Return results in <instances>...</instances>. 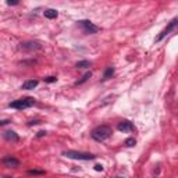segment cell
Instances as JSON below:
<instances>
[{
  "instance_id": "1",
  "label": "cell",
  "mask_w": 178,
  "mask_h": 178,
  "mask_svg": "<svg viewBox=\"0 0 178 178\" xmlns=\"http://www.w3.org/2000/svg\"><path fill=\"white\" fill-rule=\"evenodd\" d=\"M92 138L98 142H103L106 141L110 135H111V128L107 127V125H100V127H96L92 131Z\"/></svg>"
},
{
  "instance_id": "2",
  "label": "cell",
  "mask_w": 178,
  "mask_h": 178,
  "mask_svg": "<svg viewBox=\"0 0 178 178\" xmlns=\"http://www.w3.org/2000/svg\"><path fill=\"white\" fill-rule=\"evenodd\" d=\"M63 156L67 159H75V160H93L95 156L90 153H84V152L77 150H66L63 152Z\"/></svg>"
},
{
  "instance_id": "3",
  "label": "cell",
  "mask_w": 178,
  "mask_h": 178,
  "mask_svg": "<svg viewBox=\"0 0 178 178\" xmlns=\"http://www.w3.org/2000/svg\"><path fill=\"white\" fill-rule=\"evenodd\" d=\"M35 105V100L32 98H25V99H18L15 102L10 103V107L13 109H17V110H24L28 107H32Z\"/></svg>"
},
{
  "instance_id": "4",
  "label": "cell",
  "mask_w": 178,
  "mask_h": 178,
  "mask_svg": "<svg viewBox=\"0 0 178 178\" xmlns=\"http://www.w3.org/2000/svg\"><path fill=\"white\" fill-rule=\"evenodd\" d=\"M79 27L84 30L85 34H96V32L99 31V27H96V25H93L90 21H86V20H82L78 22Z\"/></svg>"
},
{
  "instance_id": "5",
  "label": "cell",
  "mask_w": 178,
  "mask_h": 178,
  "mask_svg": "<svg viewBox=\"0 0 178 178\" xmlns=\"http://www.w3.org/2000/svg\"><path fill=\"white\" fill-rule=\"evenodd\" d=\"M175 27H177V18H174V20L171 21L170 24H168L167 27H166V28H164V30H163V31H161V34H160V35H159V36L156 38V42H160V40L163 39L164 36H166V35H168V34H170V32L173 31V30H174V28H175Z\"/></svg>"
},
{
  "instance_id": "6",
  "label": "cell",
  "mask_w": 178,
  "mask_h": 178,
  "mask_svg": "<svg viewBox=\"0 0 178 178\" xmlns=\"http://www.w3.org/2000/svg\"><path fill=\"white\" fill-rule=\"evenodd\" d=\"M3 164H4L6 167H8V168H17L18 166H20V161H18L15 157H13V156H7V157L3 159Z\"/></svg>"
},
{
  "instance_id": "7",
  "label": "cell",
  "mask_w": 178,
  "mask_h": 178,
  "mask_svg": "<svg viewBox=\"0 0 178 178\" xmlns=\"http://www.w3.org/2000/svg\"><path fill=\"white\" fill-rule=\"evenodd\" d=\"M117 128H118V131H121V132H132V131L135 129L134 125H132V122L127 121V120H124V121L118 122Z\"/></svg>"
},
{
  "instance_id": "8",
  "label": "cell",
  "mask_w": 178,
  "mask_h": 178,
  "mask_svg": "<svg viewBox=\"0 0 178 178\" xmlns=\"http://www.w3.org/2000/svg\"><path fill=\"white\" fill-rule=\"evenodd\" d=\"M21 49L22 50H39L42 49V46L38 42H25V43H21Z\"/></svg>"
},
{
  "instance_id": "9",
  "label": "cell",
  "mask_w": 178,
  "mask_h": 178,
  "mask_svg": "<svg viewBox=\"0 0 178 178\" xmlns=\"http://www.w3.org/2000/svg\"><path fill=\"white\" fill-rule=\"evenodd\" d=\"M3 137H4V139L11 141V142H18V141H20V137H18L14 131H6L4 134H3Z\"/></svg>"
},
{
  "instance_id": "10",
  "label": "cell",
  "mask_w": 178,
  "mask_h": 178,
  "mask_svg": "<svg viewBox=\"0 0 178 178\" xmlns=\"http://www.w3.org/2000/svg\"><path fill=\"white\" fill-rule=\"evenodd\" d=\"M38 81L36 79H31V81H27V82H24V85H22V89H27V90H30V89H34V88H36L38 86Z\"/></svg>"
},
{
  "instance_id": "11",
  "label": "cell",
  "mask_w": 178,
  "mask_h": 178,
  "mask_svg": "<svg viewBox=\"0 0 178 178\" xmlns=\"http://www.w3.org/2000/svg\"><path fill=\"white\" fill-rule=\"evenodd\" d=\"M45 17L49 18V20H54V18H57V15H59V13L56 10H53V8H47V10H45Z\"/></svg>"
},
{
  "instance_id": "12",
  "label": "cell",
  "mask_w": 178,
  "mask_h": 178,
  "mask_svg": "<svg viewBox=\"0 0 178 178\" xmlns=\"http://www.w3.org/2000/svg\"><path fill=\"white\" fill-rule=\"evenodd\" d=\"M113 74H114V68H113V67H109V68L105 71V75H103V79H109L110 77H113Z\"/></svg>"
},
{
  "instance_id": "13",
  "label": "cell",
  "mask_w": 178,
  "mask_h": 178,
  "mask_svg": "<svg viewBox=\"0 0 178 178\" xmlns=\"http://www.w3.org/2000/svg\"><path fill=\"white\" fill-rule=\"evenodd\" d=\"M77 67L78 68H86V67H90V61H78L77 63Z\"/></svg>"
},
{
  "instance_id": "14",
  "label": "cell",
  "mask_w": 178,
  "mask_h": 178,
  "mask_svg": "<svg viewBox=\"0 0 178 178\" xmlns=\"http://www.w3.org/2000/svg\"><path fill=\"white\" fill-rule=\"evenodd\" d=\"M90 75H92V74H90V73H86L85 75H84L82 78L79 79V81H77V82H75V85H81V84H84V82H85V81L88 79V78H90Z\"/></svg>"
},
{
  "instance_id": "15",
  "label": "cell",
  "mask_w": 178,
  "mask_h": 178,
  "mask_svg": "<svg viewBox=\"0 0 178 178\" xmlns=\"http://www.w3.org/2000/svg\"><path fill=\"white\" fill-rule=\"evenodd\" d=\"M135 143H137V141H135L134 138H128V139H125V146L132 148V146H135Z\"/></svg>"
},
{
  "instance_id": "16",
  "label": "cell",
  "mask_w": 178,
  "mask_h": 178,
  "mask_svg": "<svg viewBox=\"0 0 178 178\" xmlns=\"http://www.w3.org/2000/svg\"><path fill=\"white\" fill-rule=\"evenodd\" d=\"M28 174H31V175H38V174H43V171H38V170H31V171H28Z\"/></svg>"
},
{
  "instance_id": "17",
  "label": "cell",
  "mask_w": 178,
  "mask_h": 178,
  "mask_svg": "<svg viewBox=\"0 0 178 178\" xmlns=\"http://www.w3.org/2000/svg\"><path fill=\"white\" fill-rule=\"evenodd\" d=\"M56 79H57L56 77H47V78H45V82H49V84L50 82H56Z\"/></svg>"
},
{
  "instance_id": "18",
  "label": "cell",
  "mask_w": 178,
  "mask_h": 178,
  "mask_svg": "<svg viewBox=\"0 0 178 178\" xmlns=\"http://www.w3.org/2000/svg\"><path fill=\"white\" fill-rule=\"evenodd\" d=\"M95 170H96V171H103V166H102V164H96V166H95Z\"/></svg>"
},
{
  "instance_id": "19",
  "label": "cell",
  "mask_w": 178,
  "mask_h": 178,
  "mask_svg": "<svg viewBox=\"0 0 178 178\" xmlns=\"http://www.w3.org/2000/svg\"><path fill=\"white\" fill-rule=\"evenodd\" d=\"M7 4H8V6H17V4H18V2H11V0H8Z\"/></svg>"
},
{
  "instance_id": "20",
  "label": "cell",
  "mask_w": 178,
  "mask_h": 178,
  "mask_svg": "<svg viewBox=\"0 0 178 178\" xmlns=\"http://www.w3.org/2000/svg\"><path fill=\"white\" fill-rule=\"evenodd\" d=\"M10 122V120H4V121H0V125H6Z\"/></svg>"
},
{
  "instance_id": "21",
  "label": "cell",
  "mask_w": 178,
  "mask_h": 178,
  "mask_svg": "<svg viewBox=\"0 0 178 178\" xmlns=\"http://www.w3.org/2000/svg\"><path fill=\"white\" fill-rule=\"evenodd\" d=\"M35 124H40V121H30V125H35Z\"/></svg>"
},
{
  "instance_id": "22",
  "label": "cell",
  "mask_w": 178,
  "mask_h": 178,
  "mask_svg": "<svg viewBox=\"0 0 178 178\" xmlns=\"http://www.w3.org/2000/svg\"><path fill=\"white\" fill-rule=\"evenodd\" d=\"M43 135H46V132H45V131H40V132H38V137H43Z\"/></svg>"
},
{
  "instance_id": "23",
  "label": "cell",
  "mask_w": 178,
  "mask_h": 178,
  "mask_svg": "<svg viewBox=\"0 0 178 178\" xmlns=\"http://www.w3.org/2000/svg\"><path fill=\"white\" fill-rule=\"evenodd\" d=\"M118 178H122V177H118Z\"/></svg>"
}]
</instances>
